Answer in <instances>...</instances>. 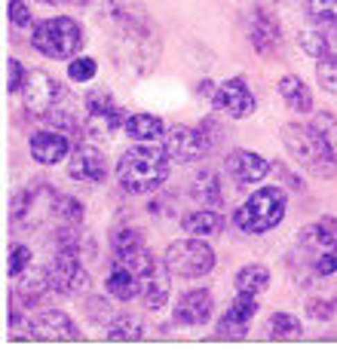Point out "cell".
Wrapping results in <instances>:
<instances>
[{
	"mask_svg": "<svg viewBox=\"0 0 337 355\" xmlns=\"http://www.w3.org/2000/svg\"><path fill=\"white\" fill-rule=\"evenodd\" d=\"M172 172V157L166 147L157 144H138L126 150L116 162V181L126 193H153L166 184Z\"/></svg>",
	"mask_w": 337,
	"mask_h": 355,
	"instance_id": "1",
	"label": "cell"
},
{
	"mask_svg": "<svg viewBox=\"0 0 337 355\" xmlns=\"http://www.w3.org/2000/svg\"><path fill=\"white\" fill-rule=\"evenodd\" d=\"M282 141H285V150L313 178L328 181V178L337 175V147L322 135L316 125H304V123L282 125Z\"/></svg>",
	"mask_w": 337,
	"mask_h": 355,
	"instance_id": "2",
	"label": "cell"
},
{
	"mask_svg": "<svg viewBox=\"0 0 337 355\" xmlns=\"http://www.w3.org/2000/svg\"><path fill=\"white\" fill-rule=\"evenodd\" d=\"M285 209H288V196H285L282 187H261L236 209L233 224L248 236H258L279 227L285 218Z\"/></svg>",
	"mask_w": 337,
	"mask_h": 355,
	"instance_id": "3",
	"label": "cell"
},
{
	"mask_svg": "<svg viewBox=\"0 0 337 355\" xmlns=\"http://www.w3.org/2000/svg\"><path fill=\"white\" fill-rule=\"evenodd\" d=\"M83 43V28L77 25L74 19L58 16V19H43L37 28H34L31 46L37 49L40 55L46 58H71Z\"/></svg>",
	"mask_w": 337,
	"mask_h": 355,
	"instance_id": "4",
	"label": "cell"
},
{
	"mask_svg": "<svg viewBox=\"0 0 337 355\" xmlns=\"http://www.w3.org/2000/svg\"><path fill=\"white\" fill-rule=\"evenodd\" d=\"M163 263L172 276L200 279L215 270V251H211V245L206 239H200V236H196V239H181L166 248Z\"/></svg>",
	"mask_w": 337,
	"mask_h": 355,
	"instance_id": "5",
	"label": "cell"
},
{
	"mask_svg": "<svg viewBox=\"0 0 337 355\" xmlns=\"http://www.w3.org/2000/svg\"><path fill=\"white\" fill-rule=\"evenodd\" d=\"M218 135H221V129L215 125V120H202L196 129H190V125H172L166 132V150L172 159L193 162V159H202L215 147Z\"/></svg>",
	"mask_w": 337,
	"mask_h": 355,
	"instance_id": "6",
	"label": "cell"
},
{
	"mask_svg": "<svg viewBox=\"0 0 337 355\" xmlns=\"http://www.w3.org/2000/svg\"><path fill=\"white\" fill-rule=\"evenodd\" d=\"M46 279L55 294H68V297L83 294L89 288V272L83 270L80 251H71V248L55 251V257L46 263Z\"/></svg>",
	"mask_w": 337,
	"mask_h": 355,
	"instance_id": "7",
	"label": "cell"
},
{
	"mask_svg": "<svg viewBox=\"0 0 337 355\" xmlns=\"http://www.w3.org/2000/svg\"><path fill=\"white\" fill-rule=\"evenodd\" d=\"M111 254H114V263L132 270L138 279H144L148 272H153V266H157L153 254L148 251V245H144V233L141 230H132V227H126V230H120L114 236Z\"/></svg>",
	"mask_w": 337,
	"mask_h": 355,
	"instance_id": "8",
	"label": "cell"
},
{
	"mask_svg": "<svg viewBox=\"0 0 337 355\" xmlns=\"http://www.w3.org/2000/svg\"><path fill=\"white\" fill-rule=\"evenodd\" d=\"M64 89L55 83L49 73L43 71H28V80H25V89H21V98H25V110L37 120H46L49 114L58 107L62 101Z\"/></svg>",
	"mask_w": 337,
	"mask_h": 355,
	"instance_id": "9",
	"label": "cell"
},
{
	"mask_svg": "<svg viewBox=\"0 0 337 355\" xmlns=\"http://www.w3.org/2000/svg\"><path fill=\"white\" fill-rule=\"evenodd\" d=\"M211 105L218 110H224V114H230L233 120H245V116L254 114V95L248 92V83L243 77H230L215 89Z\"/></svg>",
	"mask_w": 337,
	"mask_h": 355,
	"instance_id": "10",
	"label": "cell"
},
{
	"mask_svg": "<svg viewBox=\"0 0 337 355\" xmlns=\"http://www.w3.org/2000/svg\"><path fill=\"white\" fill-rule=\"evenodd\" d=\"M258 313V294H236V300L230 303L227 315L218 324V337H230V340H243L248 334V322Z\"/></svg>",
	"mask_w": 337,
	"mask_h": 355,
	"instance_id": "11",
	"label": "cell"
},
{
	"mask_svg": "<svg viewBox=\"0 0 337 355\" xmlns=\"http://www.w3.org/2000/svg\"><path fill=\"white\" fill-rule=\"evenodd\" d=\"M211 313H215V297L206 288H193V291L181 294L178 303H175V322L178 324L200 328V324H206L211 319Z\"/></svg>",
	"mask_w": 337,
	"mask_h": 355,
	"instance_id": "12",
	"label": "cell"
},
{
	"mask_svg": "<svg viewBox=\"0 0 337 355\" xmlns=\"http://www.w3.org/2000/svg\"><path fill=\"white\" fill-rule=\"evenodd\" d=\"M68 175L83 184H98L107 178V159L95 147H77L68 159Z\"/></svg>",
	"mask_w": 337,
	"mask_h": 355,
	"instance_id": "13",
	"label": "cell"
},
{
	"mask_svg": "<svg viewBox=\"0 0 337 355\" xmlns=\"http://www.w3.org/2000/svg\"><path fill=\"white\" fill-rule=\"evenodd\" d=\"M248 43H252L254 53H261V55H270L279 49V43H282L279 21L270 16L267 10L252 12V19H248Z\"/></svg>",
	"mask_w": 337,
	"mask_h": 355,
	"instance_id": "14",
	"label": "cell"
},
{
	"mask_svg": "<svg viewBox=\"0 0 337 355\" xmlns=\"http://www.w3.org/2000/svg\"><path fill=\"white\" fill-rule=\"evenodd\" d=\"M227 172L233 175V181L248 187V184H258L270 175V162L254 150H233L227 157Z\"/></svg>",
	"mask_w": 337,
	"mask_h": 355,
	"instance_id": "15",
	"label": "cell"
},
{
	"mask_svg": "<svg viewBox=\"0 0 337 355\" xmlns=\"http://www.w3.org/2000/svg\"><path fill=\"white\" fill-rule=\"evenodd\" d=\"M28 334L37 340H80V328L68 319V313L46 309L37 319H31V331Z\"/></svg>",
	"mask_w": 337,
	"mask_h": 355,
	"instance_id": "16",
	"label": "cell"
},
{
	"mask_svg": "<svg viewBox=\"0 0 337 355\" xmlns=\"http://www.w3.org/2000/svg\"><path fill=\"white\" fill-rule=\"evenodd\" d=\"M71 153V135L58 129H43L31 138V157L40 162V166H55Z\"/></svg>",
	"mask_w": 337,
	"mask_h": 355,
	"instance_id": "17",
	"label": "cell"
},
{
	"mask_svg": "<svg viewBox=\"0 0 337 355\" xmlns=\"http://www.w3.org/2000/svg\"><path fill=\"white\" fill-rule=\"evenodd\" d=\"M123 129H126V135L132 141H144V144H153L166 135L163 120L153 114H129L126 123H123Z\"/></svg>",
	"mask_w": 337,
	"mask_h": 355,
	"instance_id": "18",
	"label": "cell"
},
{
	"mask_svg": "<svg viewBox=\"0 0 337 355\" xmlns=\"http://www.w3.org/2000/svg\"><path fill=\"white\" fill-rule=\"evenodd\" d=\"M279 95H282L285 105L295 110V114H310V110H313L310 86H306L300 77H295V73H288V77L279 80Z\"/></svg>",
	"mask_w": 337,
	"mask_h": 355,
	"instance_id": "19",
	"label": "cell"
},
{
	"mask_svg": "<svg viewBox=\"0 0 337 355\" xmlns=\"http://www.w3.org/2000/svg\"><path fill=\"white\" fill-rule=\"evenodd\" d=\"M49 294H55V291H53V285H49L46 272H43V276H25L21 279L12 297H16L25 309H34V306H43Z\"/></svg>",
	"mask_w": 337,
	"mask_h": 355,
	"instance_id": "20",
	"label": "cell"
},
{
	"mask_svg": "<svg viewBox=\"0 0 337 355\" xmlns=\"http://www.w3.org/2000/svg\"><path fill=\"white\" fill-rule=\"evenodd\" d=\"M105 288H107V294L116 297V300H132V297L141 294V279H138L132 270H126V266L114 263V270L107 272Z\"/></svg>",
	"mask_w": 337,
	"mask_h": 355,
	"instance_id": "21",
	"label": "cell"
},
{
	"mask_svg": "<svg viewBox=\"0 0 337 355\" xmlns=\"http://www.w3.org/2000/svg\"><path fill=\"white\" fill-rule=\"evenodd\" d=\"M181 227H184L190 236L209 239V236H215V233H221V230H224V218H221V214H218L215 209H196V211L184 214Z\"/></svg>",
	"mask_w": 337,
	"mask_h": 355,
	"instance_id": "22",
	"label": "cell"
},
{
	"mask_svg": "<svg viewBox=\"0 0 337 355\" xmlns=\"http://www.w3.org/2000/svg\"><path fill=\"white\" fill-rule=\"evenodd\" d=\"M168 297V279H166V263L153 266V272L141 279V300L148 309H163Z\"/></svg>",
	"mask_w": 337,
	"mask_h": 355,
	"instance_id": "23",
	"label": "cell"
},
{
	"mask_svg": "<svg viewBox=\"0 0 337 355\" xmlns=\"http://www.w3.org/2000/svg\"><path fill=\"white\" fill-rule=\"evenodd\" d=\"M129 114H123L120 107L107 110V114H86L83 123H86V138H111L123 123H126Z\"/></svg>",
	"mask_w": 337,
	"mask_h": 355,
	"instance_id": "24",
	"label": "cell"
},
{
	"mask_svg": "<svg viewBox=\"0 0 337 355\" xmlns=\"http://www.w3.org/2000/svg\"><path fill=\"white\" fill-rule=\"evenodd\" d=\"M300 245H337V218H322L316 224H310L306 230H300Z\"/></svg>",
	"mask_w": 337,
	"mask_h": 355,
	"instance_id": "25",
	"label": "cell"
},
{
	"mask_svg": "<svg viewBox=\"0 0 337 355\" xmlns=\"http://www.w3.org/2000/svg\"><path fill=\"white\" fill-rule=\"evenodd\" d=\"M270 288V270L261 263H252V266H243L236 272V291L243 294H261Z\"/></svg>",
	"mask_w": 337,
	"mask_h": 355,
	"instance_id": "26",
	"label": "cell"
},
{
	"mask_svg": "<svg viewBox=\"0 0 337 355\" xmlns=\"http://www.w3.org/2000/svg\"><path fill=\"white\" fill-rule=\"evenodd\" d=\"M107 337L111 340H141L144 337V322L132 313H120L107 322Z\"/></svg>",
	"mask_w": 337,
	"mask_h": 355,
	"instance_id": "27",
	"label": "cell"
},
{
	"mask_svg": "<svg viewBox=\"0 0 337 355\" xmlns=\"http://www.w3.org/2000/svg\"><path fill=\"white\" fill-rule=\"evenodd\" d=\"M300 334H304V324H300L297 315H291V313L270 315V322H267V337L270 340H297Z\"/></svg>",
	"mask_w": 337,
	"mask_h": 355,
	"instance_id": "28",
	"label": "cell"
},
{
	"mask_svg": "<svg viewBox=\"0 0 337 355\" xmlns=\"http://www.w3.org/2000/svg\"><path fill=\"white\" fill-rule=\"evenodd\" d=\"M193 196L202 199L206 205H218L224 199L221 193V181H218V175L211 172V168H202L200 175L193 178Z\"/></svg>",
	"mask_w": 337,
	"mask_h": 355,
	"instance_id": "29",
	"label": "cell"
},
{
	"mask_svg": "<svg viewBox=\"0 0 337 355\" xmlns=\"http://www.w3.org/2000/svg\"><path fill=\"white\" fill-rule=\"evenodd\" d=\"M306 16L316 25H328L334 31L337 28V0H306Z\"/></svg>",
	"mask_w": 337,
	"mask_h": 355,
	"instance_id": "30",
	"label": "cell"
},
{
	"mask_svg": "<svg viewBox=\"0 0 337 355\" xmlns=\"http://www.w3.org/2000/svg\"><path fill=\"white\" fill-rule=\"evenodd\" d=\"M55 218H58V224H64V227H77L80 220H83V205H80L74 196H58Z\"/></svg>",
	"mask_w": 337,
	"mask_h": 355,
	"instance_id": "31",
	"label": "cell"
},
{
	"mask_svg": "<svg viewBox=\"0 0 337 355\" xmlns=\"http://www.w3.org/2000/svg\"><path fill=\"white\" fill-rule=\"evenodd\" d=\"M316 80H319V86L325 89V92L337 95V55H334V53H328V55L319 58V64H316Z\"/></svg>",
	"mask_w": 337,
	"mask_h": 355,
	"instance_id": "32",
	"label": "cell"
},
{
	"mask_svg": "<svg viewBox=\"0 0 337 355\" xmlns=\"http://www.w3.org/2000/svg\"><path fill=\"white\" fill-rule=\"evenodd\" d=\"M297 43H300V49H304L306 55H313L316 62H319L322 55L331 53V43H328V37L319 34V31H304V34L297 37Z\"/></svg>",
	"mask_w": 337,
	"mask_h": 355,
	"instance_id": "33",
	"label": "cell"
},
{
	"mask_svg": "<svg viewBox=\"0 0 337 355\" xmlns=\"http://www.w3.org/2000/svg\"><path fill=\"white\" fill-rule=\"evenodd\" d=\"M86 114H107V110H114V95L107 92V89H92V92H86Z\"/></svg>",
	"mask_w": 337,
	"mask_h": 355,
	"instance_id": "34",
	"label": "cell"
},
{
	"mask_svg": "<svg viewBox=\"0 0 337 355\" xmlns=\"http://www.w3.org/2000/svg\"><path fill=\"white\" fill-rule=\"evenodd\" d=\"M95 71H98V64H95V58L83 55V58H74L68 68V77L74 80V83H89V80L95 77Z\"/></svg>",
	"mask_w": 337,
	"mask_h": 355,
	"instance_id": "35",
	"label": "cell"
},
{
	"mask_svg": "<svg viewBox=\"0 0 337 355\" xmlns=\"http://www.w3.org/2000/svg\"><path fill=\"white\" fill-rule=\"evenodd\" d=\"M31 263V248L28 245H12L10 248V257H6V272L10 276H21Z\"/></svg>",
	"mask_w": 337,
	"mask_h": 355,
	"instance_id": "36",
	"label": "cell"
},
{
	"mask_svg": "<svg viewBox=\"0 0 337 355\" xmlns=\"http://www.w3.org/2000/svg\"><path fill=\"white\" fill-rule=\"evenodd\" d=\"M25 80H28V71L21 68V62L19 58H10L6 62V92H21Z\"/></svg>",
	"mask_w": 337,
	"mask_h": 355,
	"instance_id": "37",
	"label": "cell"
},
{
	"mask_svg": "<svg viewBox=\"0 0 337 355\" xmlns=\"http://www.w3.org/2000/svg\"><path fill=\"white\" fill-rule=\"evenodd\" d=\"M313 270H316V276H337V245H328L322 251Z\"/></svg>",
	"mask_w": 337,
	"mask_h": 355,
	"instance_id": "38",
	"label": "cell"
},
{
	"mask_svg": "<svg viewBox=\"0 0 337 355\" xmlns=\"http://www.w3.org/2000/svg\"><path fill=\"white\" fill-rule=\"evenodd\" d=\"M313 125L322 132V135L328 138L334 147H337V116L328 114V110H322V114H316V120H313Z\"/></svg>",
	"mask_w": 337,
	"mask_h": 355,
	"instance_id": "39",
	"label": "cell"
},
{
	"mask_svg": "<svg viewBox=\"0 0 337 355\" xmlns=\"http://www.w3.org/2000/svg\"><path fill=\"white\" fill-rule=\"evenodd\" d=\"M6 16L16 28H25L28 21H31V10L25 6V0H10V10H6Z\"/></svg>",
	"mask_w": 337,
	"mask_h": 355,
	"instance_id": "40",
	"label": "cell"
},
{
	"mask_svg": "<svg viewBox=\"0 0 337 355\" xmlns=\"http://www.w3.org/2000/svg\"><path fill=\"white\" fill-rule=\"evenodd\" d=\"M334 309H337V297H334V300H313V303H310L313 319H331Z\"/></svg>",
	"mask_w": 337,
	"mask_h": 355,
	"instance_id": "41",
	"label": "cell"
},
{
	"mask_svg": "<svg viewBox=\"0 0 337 355\" xmlns=\"http://www.w3.org/2000/svg\"><path fill=\"white\" fill-rule=\"evenodd\" d=\"M43 3H64V0H43Z\"/></svg>",
	"mask_w": 337,
	"mask_h": 355,
	"instance_id": "42",
	"label": "cell"
}]
</instances>
